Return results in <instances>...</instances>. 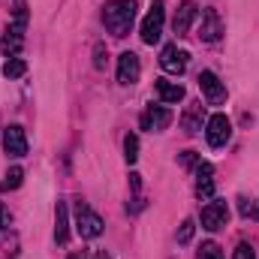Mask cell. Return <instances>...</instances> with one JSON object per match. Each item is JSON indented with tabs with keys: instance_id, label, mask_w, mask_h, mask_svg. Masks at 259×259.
<instances>
[{
	"instance_id": "1",
	"label": "cell",
	"mask_w": 259,
	"mask_h": 259,
	"mask_svg": "<svg viewBox=\"0 0 259 259\" xmlns=\"http://www.w3.org/2000/svg\"><path fill=\"white\" fill-rule=\"evenodd\" d=\"M136 21V3L133 0H112L103 9V24L112 36H127Z\"/></svg>"
},
{
	"instance_id": "2",
	"label": "cell",
	"mask_w": 259,
	"mask_h": 259,
	"mask_svg": "<svg viewBox=\"0 0 259 259\" xmlns=\"http://www.w3.org/2000/svg\"><path fill=\"white\" fill-rule=\"evenodd\" d=\"M163 21H166V3L163 0H154L145 21H142V42L154 46L160 36H163Z\"/></svg>"
},
{
	"instance_id": "3",
	"label": "cell",
	"mask_w": 259,
	"mask_h": 259,
	"mask_svg": "<svg viewBox=\"0 0 259 259\" xmlns=\"http://www.w3.org/2000/svg\"><path fill=\"white\" fill-rule=\"evenodd\" d=\"M24 24H27V9L18 6L15 21H12V24L6 27V33H3V52H6V58H15V55L21 52V46H24Z\"/></svg>"
},
{
	"instance_id": "4",
	"label": "cell",
	"mask_w": 259,
	"mask_h": 259,
	"mask_svg": "<svg viewBox=\"0 0 259 259\" xmlns=\"http://www.w3.org/2000/svg\"><path fill=\"white\" fill-rule=\"evenodd\" d=\"M103 217L97 214V211H91L84 202H78L75 205V229H78V235L81 238H97V235H103Z\"/></svg>"
},
{
	"instance_id": "5",
	"label": "cell",
	"mask_w": 259,
	"mask_h": 259,
	"mask_svg": "<svg viewBox=\"0 0 259 259\" xmlns=\"http://www.w3.org/2000/svg\"><path fill=\"white\" fill-rule=\"evenodd\" d=\"M202 229H208V232H217V229H223L226 223H229V205L223 202V199H214V202H208L205 208H202Z\"/></svg>"
},
{
	"instance_id": "6",
	"label": "cell",
	"mask_w": 259,
	"mask_h": 259,
	"mask_svg": "<svg viewBox=\"0 0 259 259\" xmlns=\"http://www.w3.org/2000/svg\"><path fill=\"white\" fill-rule=\"evenodd\" d=\"M229 136H232V121L226 115H211L205 121V139L211 148H223L229 142Z\"/></svg>"
},
{
	"instance_id": "7",
	"label": "cell",
	"mask_w": 259,
	"mask_h": 259,
	"mask_svg": "<svg viewBox=\"0 0 259 259\" xmlns=\"http://www.w3.org/2000/svg\"><path fill=\"white\" fill-rule=\"evenodd\" d=\"M199 88H202V94H205V100L211 103V106H220L223 100H226V84L217 78V72H211V69H202L199 72Z\"/></svg>"
},
{
	"instance_id": "8",
	"label": "cell",
	"mask_w": 259,
	"mask_h": 259,
	"mask_svg": "<svg viewBox=\"0 0 259 259\" xmlns=\"http://www.w3.org/2000/svg\"><path fill=\"white\" fill-rule=\"evenodd\" d=\"M190 64V55L184 52V49H178V46H166L163 49V55H160V66L169 72V75H181L184 69Z\"/></svg>"
},
{
	"instance_id": "9",
	"label": "cell",
	"mask_w": 259,
	"mask_h": 259,
	"mask_svg": "<svg viewBox=\"0 0 259 259\" xmlns=\"http://www.w3.org/2000/svg\"><path fill=\"white\" fill-rule=\"evenodd\" d=\"M169 124H172V112L166 106H148L142 112V130H148V133H160Z\"/></svg>"
},
{
	"instance_id": "10",
	"label": "cell",
	"mask_w": 259,
	"mask_h": 259,
	"mask_svg": "<svg viewBox=\"0 0 259 259\" xmlns=\"http://www.w3.org/2000/svg\"><path fill=\"white\" fill-rule=\"evenodd\" d=\"M223 36V21L217 9H205L202 12V24H199V39L202 42H217Z\"/></svg>"
},
{
	"instance_id": "11",
	"label": "cell",
	"mask_w": 259,
	"mask_h": 259,
	"mask_svg": "<svg viewBox=\"0 0 259 259\" xmlns=\"http://www.w3.org/2000/svg\"><path fill=\"white\" fill-rule=\"evenodd\" d=\"M139 75H142L139 55L124 52V55L118 58V81H121V84H136V81H139Z\"/></svg>"
},
{
	"instance_id": "12",
	"label": "cell",
	"mask_w": 259,
	"mask_h": 259,
	"mask_svg": "<svg viewBox=\"0 0 259 259\" xmlns=\"http://www.w3.org/2000/svg\"><path fill=\"white\" fill-rule=\"evenodd\" d=\"M3 148H6L9 157H24L27 154V139H24V130L18 124L3 130Z\"/></svg>"
},
{
	"instance_id": "13",
	"label": "cell",
	"mask_w": 259,
	"mask_h": 259,
	"mask_svg": "<svg viewBox=\"0 0 259 259\" xmlns=\"http://www.w3.org/2000/svg\"><path fill=\"white\" fill-rule=\"evenodd\" d=\"M196 18H199V6H196L193 0L181 3V6H178V12H175V21H172L175 33H178V36H187V33H190V27H193V21H196Z\"/></svg>"
},
{
	"instance_id": "14",
	"label": "cell",
	"mask_w": 259,
	"mask_h": 259,
	"mask_svg": "<svg viewBox=\"0 0 259 259\" xmlns=\"http://www.w3.org/2000/svg\"><path fill=\"white\" fill-rule=\"evenodd\" d=\"M196 193L202 199L214 196V169H211V163H199L196 166Z\"/></svg>"
},
{
	"instance_id": "15",
	"label": "cell",
	"mask_w": 259,
	"mask_h": 259,
	"mask_svg": "<svg viewBox=\"0 0 259 259\" xmlns=\"http://www.w3.org/2000/svg\"><path fill=\"white\" fill-rule=\"evenodd\" d=\"M202 124H205V106H202V103L187 106V112L181 115V127L187 130V133H199Z\"/></svg>"
},
{
	"instance_id": "16",
	"label": "cell",
	"mask_w": 259,
	"mask_h": 259,
	"mask_svg": "<svg viewBox=\"0 0 259 259\" xmlns=\"http://www.w3.org/2000/svg\"><path fill=\"white\" fill-rule=\"evenodd\" d=\"M154 91H157V97L163 100V103H181L184 100V88L178 84V81H157L154 84Z\"/></svg>"
},
{
	"instance_id": "17",
	"label": "cell",
	"mask_w": 259,
	"mask_h": 259,
	"mask_svg": "<svg viewBox=\"0 0 259 259\" xmlns=\"http://www.w3.org/2000/svg\"><path fill=\"white\" fill-rule=\"evenodd\" d=\"M55 241L58 244H66L69 241V220H66L64 202H58V208H55Z\"/></svg>"
},
{
	"instance_id": "18",
	"label": "cell",
	"mask_w": 259,
	"mask_h": 259,
	"mask_svg": "<svg viewBox=\"0 0 259 259\" xmlns=\"http://www.w3.org/2000/svg\"><path fill=\"white\" fill-rule=\"evenodd\" d=\"M21 181H24V169L12 166V169L3 175V181H0V190H3V193H6V190H18V187H21Z\"/></svg>"
},
{
	"instance_id": "19",
	"label": "cell",
	"mask_w": 259,
	"mask_h": 259,
	"mask_svg": "<svg viewBox=\"0 0 259 259\" xmlns=\"http://www.w3.org/2000/svg\"><path fill=\"white\" fill-rule=\"evenodd\" d=\"M24 72H27V64H24L21 58H9V61L3 64V75H6V78H21Z\"/></svg>"
},
{
	"instance_id": "20",
	"label": "cell",
	"mask_w": 259,
	"mask_h": 259,
	"mask_svg": "<svg viewBox=\"0 0 259 259\" xmlns=\"http://www.w3.org/2000/svg\"><path fill=\"white\" fill-rule=\"evenodd\" d=\"M124 157H127V163H136L139 160V139L133 133L124 139Z\"/></svg>"
},
{
	"instance_id": "21",
	"label": "cell",
	"mask_w": 259,
	"mask_h": 259,
	"mask_svg": "<svg viewBox=\"0 0 259 259\" xmlns=\"http://www.w3.org/2000/svg\"><path fill=\"white\" fill-rule=\"evenodd\" d=\"M238 211H241V217H253V220L259 217L256 202H253V199H247V196H241V199H238Z\"/></svg>"
},
{
	"instance_id": "22",
	"label": "cell",
	"mask_w": 259,
	"mask_h": 259,
	"mask_svg": "<svg viewBox=\"0 0 259 259\" xmlns=\"http://www.w3.org/2000/svg\"><path fill=\"white\" fill-rule=\"evenodd\" d=\"M199 259H223V253H220V247H217L214 241H208V244H202Z\"/></svg>"
},
{
	"instance_id": "23",
	"label": "cell",
	"mask_w": 259,
	"mask_h": 259,
	"mask_svg": "<svg viewBox=\"0 0 259 259\" xmlns=\"http://www.w3.org/2000/svg\"><path fill=\"white\" fill-rule=\"evenodd\" d=\"M193 232H196V223H193V220H184V223H181V229H178V241H181V244H187V241L193 238Z\"/></svg>"
},
{
	"instance_id": "24",
	"label": "cell",
	"mask_w": 259,
	"mask_h": 259,
	"mask_svg": "<svg viewBox=\"0 0 259 259\" xmlns=\"http://www.w3.org/2000/svg\"><path fill=\"white\" fill-rule=\"evenodd\" d=\"M232 259H256V253H253V247H250V244H244V241H241V244L235 247V256H232Z\"/></svg>"
},
{
	"instance_id": "25",
	"label": "cell",
	"mask_w": 259,
	"mask_h": 259,
	"mask_svg": "<svg viewBox=\"0 0 259 259\" xmlns=\"http://www.w3.org/2000/svg\"><path fill=\"white\" fill-rule=\"evenodd\" d=\"M94 55H97V58H94V66H97V69H103V66H106V49H103V46H97V49H94Z\"/></svg>"
},
{
	"instance_id": "26",
	"label": "cell",
	"mask_w": 259,
	"mask_h": 259,
	"mask_svg": "<svg viewBox=\"0 0 259 259\" xmlns=\"http://www.w3.org/2000/svg\"><path fill=\"white\" fill-rule=\"evenodd\" d=\"M9 223H12V217H9V211L3 208V202H0V229H9Z\"/></svg>"
},
{
	"instance_id": "27",
	"label": "cell",
	"mask_w": 259,
	"mask_h": 259,
	"mask_svg": "<svg viewBox=\"0 0 259 259\" xmlns=\"http://www.w3.org/2000/svg\"><path fill=\"white\" fill-rule=\"evenodd\" d=\"M181 166H196V151H184L181 154Z\"/></svg>"
},
{
	"instance_id": "28",
	"label": "cell",
	"mask_w": 259,
	"mask_h": 259,
	"mask_svg": "<svg viewBox=\"0 0 259 259\" xmlns=\"http://www.w3.org/2000/svg\"><path fill=\"white\" fill-rule=\"evenodd\" d=\"M69 259H84V253H78V250H75V253H69Z\"/></svg>"
}]
</instances>
